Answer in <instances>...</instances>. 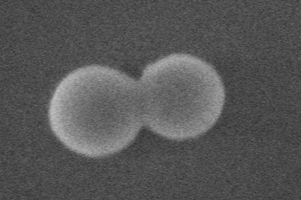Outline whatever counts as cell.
Listing matches in <instances>:
<instances>
[{"label":"cell","mask_w":301,"mask_h":200,"mask_svg":"<svg viewBox=\"0 0 301 200\" xmlns=\"http://www.w3.org/2000/svg\"><path fill=\"white\" fill-rule=\"evenodd\" d=\"M75 88L61 117L66 133H108L117 128L113 87Z\"/></svg>","instance_id":"cell-1"}]
</instances>
